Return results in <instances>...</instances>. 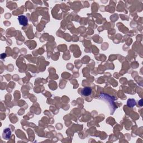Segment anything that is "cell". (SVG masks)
Here are the masks:
<instances>
[{
    "mask_svg": "<svg viewBox=\"0 0 143 143\" xmlns=\"http://www.w3.org/2000/svg\"><path fill=\"white\" fill-rule=\"evenodd\" d=\"M11 133L12 131L11 130V129L10 128H6L4 129L2 136H3L4 139L6 140H9L10 137H11Z\"/></svg>",
    "mask_w": 143,
    "mask_h": 143,
    "instance_id": "cell-2",
    "label": "cell"
},
{
    "mask_svg": "<svg viewBox=\"0 0 143 143\" xmlns=\"http://www.w3.org/2000/svg\"><path fill=\"white\" fill-rule=\"evenodd\" d=\"M127 105H128V106L132 107H134V106L136 105V101L134 99H130L129 100L128 103H127Z\"/></svg>",
    "mask_w": 143,
    "mask_h": 143,
    "instance_id": "cell-4",
    "label": "cell"
},
{
    "mask_svg": "<svg viewBox=\"0 0 143 143\" xmlns=\"http://www.w3.org/2000/svg\"><path fill=\"white\" fill-rule=\"evenodd\" d=\"M92 93V89L88 87H86L82 89L81 93L84 96H88Z\"/></svg>",
    "mask_w": 143,
    "mask_h": 143,
    "instance_id": "cell-3",
    "label": "cell"
},
{
    "mask_svg": "<svg viewBox=\"0 0 143 143\" xmlns=\"http://www.w3.org/2000/svg\"><path fill=\"white\" fill-rule=\"evenodd\" d=\"M18 21L20 25L22 26H26L28 24V19L25 15H20L18 17Z\"/></svg>",
    "mask_w": 143,
    "mask_h": 143,
    "instance_id": "cell-1",
    "label": "cell"
},
{
    "mask_svg": "<svg viewBox=\"0 0 143 143\" xmlns=\"http://www.w3.org/2000/svg\"><path fill=\"white\" fill-rule=\"evenodd\" d=\"M1 59H4V58H6V54H5V53L2 54H1Z\"/></svg>",
    "mask_w": 143,
    "mask_h": 143,
    "instance_id": "cell-5",
    "label": "cell"
}]
</instances>
